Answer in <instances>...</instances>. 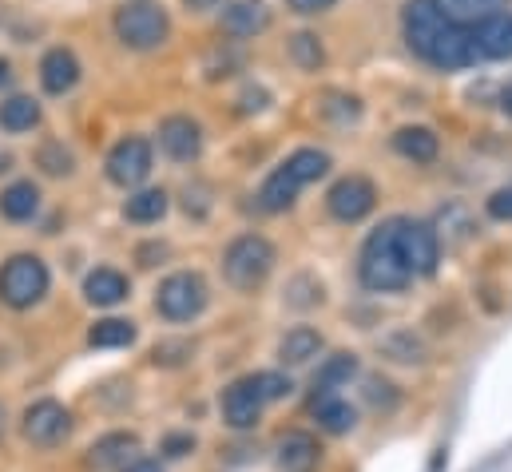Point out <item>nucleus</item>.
I'll use <instances>...</instances> for the list:
<instances>
[{
	"mask_svg": "<svg viewBox=\"0 0 512 472\" xmlns=\"http://www.w3.org/2000/svg\"><path fill=\"white\" fill-rule=\"evenodd\" d=\"M318 354H322V334L310 330V326L290 330V334L282 338V346H278V357H282L286 365H306L310 357H318Z\"/></svg>",
	"mask_w": 512,
	"mask_h": 472,
	"instance_id": "nucleus-23",
	"label": "nucleus"
},
{
	"mask_svg": "<svg viewBox=\"0 0 512 472\" xmlns=\"http://www.w3.org/2000/svg\"><path fill=\"white\" fill-rule=\"evenodd\" d=\"M0 433H4V409H0Z\"/></svg>",
	"mask_w": 512,
	"mask_h": 472,
	"instance_id": "nucleus-41",
	"label": "nucleus"
},
{
	"mask_svg": "<svg viewBox=\"0 0 512 472\" xmlns=\"http://www.w3.org/2000/svg\"><path fill=\"white\" fill-rule=\"evenodd\" d=\"M167 12L159 8V4H147V0H135V4H124L120 12H116V32H120V40L128 44V48H139V52H147V48H159L163 40H167Z\"/></svg>",
	"mask_w": 512,
	"mask_h": 472,
	"instance_id": "nucleus-6",
	"label": "nucleus"
},
{
	"mask_svg": "<svg viewBox=\"0 0 512 472\" xmlns=\"http://www.w3.org/2000/svg\"><path fill=\"white\" fill-rule=\"evenodd\" d=\"M322 461V449L310 433H286L278 441V469L282 472H314Z\"/></svg>",
	"mask_w": 512,
	"mask_h": 472,
	"instance_id": "nucleus-15",
	"label": "nucleus"
},
{
	"mask_svg": "<svg viewBox=\"0 0 512 472\" xmlns=\"http://www.w3.org/2000/svg\"><path fill=\"white\" fill-rule=\"evenodd\" d=\"M24 437L40 449H52L60 445L68 433H72V413L60 405V401H36L24 409V421H20Z\"/></svg>",
	"mask_w": 512,
	"mask_h": 472,
	"instance_id": "nucleus-8",
	"label": "nucleus"
},
{
	"mask_svg": "<svg viewBox=\"0 0 512 472\" xmlns=\"http://www.w3.org/2000/svg\"><path fill=\"white\" fill-rule=\"evenodd\" d=\"M251 381H255V389H258V397H262V401H282V397L294 389V385H290V377H282V373H255Z\"/></svg>",
	"mask_w": 512,
	"mask_h": 472,
	"instance_id": "nucleus-31",
	"label": "nucleus"
},
{
	"mask_svg": "<svg viewBox=\"0 0 512 472\" xmlns=\"http://www.w3.org/2000/svg\"><path fill=\"white\" fill-rule=\"evenodd\" d=\"M155 306H159V314L167 322H191L207 306V282L199 274H191V270H179V274L163 278V286L155 294Z\"/></svg>",
	"mask_w": 512,
	"mask_h": 472,
	"instance_id": "nucleus-5",
	"label": "nucleus"
},
{
	"mask_svg": "<svg viewBox=\"0 0 512 472\" xmlns=\"http://www.w3.org/2000/svg\"><path fill=\"white\" fill-rule=\"evenodd\" d=\"M36 207H40V191H36V183H12V187L0 195V215L12 219V223L32 219Z\"/></svg>",
	"mask_w": 512,
	"mask_h": 472,
	"instance_id": "nucleus-24",
	"label": "nucleus"
},
{
	"mask_svg": "<svg viewBox=\"0 0 512 472\" xmlns=\"http://www.w3.org/2000/svg\"><path fill=\"white\" fill-rule=\"evenodd\" d=\"M40 80H44V92L64 96V92H72L76 80H80V60H76L68 48H52V52L40 60Z\"/></svg>",
	"mask_w": 512,
	"mask_h": 472,
	"instance_id": "nucleus-14",
	"label": "nucleus"
},
{
	"mask_svg": "<svg viewBox=\"0 0 512 472\" xmlns=\"http://www.w3.org/2000/svg\"><path fill=\"white\" fill-rule=\"evenodd\" d=\"M120 472H163V465H159V461H147V457H135L128 469H120Z\"/></svg>",
	"mask_w": 512,
	"mask_h": 472,
	"instance_id": "nucleus-37",
	"label": "nucleus"
},
{
	"mask_svg": "<svg viewBox=\"0 0 512 472\" xmlns=\"http://www.w3.org/2000/svg\"><path fill=\"white\" fill-rule=\"evenodd\" d=\"M151 175V143L139 139V135H128L112 147L108 155V179L120 183V187H135Z\"/></svg>",
	"mask_w": 512,
	"mask_h": 472,
	"instance_id": "nucleus-9",
	"label": "nucleus"
},
{
	"mask_svg": "<svg viewBox=\"0 0 512 472\" xmlns=\"http://www.w3.org/2000/svg\"><path fill=\"white\" fill-rule=\"evenodd\" d=\"M84 294H88V302H92V306H120V302L128 298V278H124L120 270L100 266V270H92V274H88Z\"/></svg>",
	"mask_w": 512,
	"mask_h": 472,
	"instance_id": "nucleus-19",
	"label": "nucleus"
},
{
	"mask_svg": "<svg viewBox=\"0 0 512 472\" xmlns=\"http://www.w3.org/2000/svg\"><path fill=\"white\" fill-rule=\"evenodd\" d=\"M8 80H12V64H8V60H0V88H4Z\"/></svg>",
	"mask_w": 512,
	"mask_h": 472,
	"instance_id": "nucleus-38",
	"label": "nucleus"
},
{
	"mask_svg": "<svg viewBox=\"0 0 512 472\" xmlns=\"http://www.w3.org/2000/svg\"><path fill=\"white\" fill-rule=\"evenodd\" d=\"M286 4H290L294 12H306V16H310V12H326V8H334L338 0H286Z\"/></svg>",
	"mask_w": 512,
	"mask_h": 472,
	"instance_id": "nucleus-36",
	"label": "nucleus"
},
{
	"mask_svg": "<svg viewBox=\"0 0 512 472\" xmlns=\"http://www.w3.org/2000/svg\"><path fill=\"white\" fill-rule=\"evenodd\" d=\"M401 254L413 270V278H425L437 270L441 262V242L433 235V227L425 223H413V219H401Z\"/></svg>",
	"mask_w": 512,
	"mask_h": 472,
	"instance_id": "nucleus-10",
	"label": "nucleus"
},
{
	"mask_svg": "<svg viewBox=\"0 0 512 472\" xmlns=\"http://www.w3.org/2000/svg\"><path fill=\"white\" fill-rule=\"evenodd\" d=\"M489 215H493V219H501V223H512V187L497 191V195L489 199Z\"/></svg>",
	"mask_w": 512,
	"mask_h": 472,
	"instance_id": "nucleus-34",
	"label": "nucleus"
},
{
	"mask_svg": "<svg viewBox=\"0 0 512 472\" xmlns=\"http://www.w3.org/2000/svg\"><path fill=\"white\" fill-rule=\"evenodd\" d=\"M298 191H302V183L290 175V167L282 163V167H274L270 175H266V183H262V191H258V203H262V211H286L294 199H298Z\"/></svg>",
	"mask_w": 512,
	"mask_h": 472,
	"instance_id": "nucleus-18",
	"label": "nucleus"
},
{
	"mask_svg": "<svg viewBox=\"0 0 512 472\" xmlns=\"http://www.w3.org/2000/svg\"><path fill=\"white\" fill-rule=\"evenodd\" d=\"M366 397H370V405H374V409H385V413L397 405V397H393V385H389V381H378V377L366 385Z\"/></svg>",
	"mask_w": 512,
	"mask_h": 472,
	"instance_id": "nucleus-33",
	"label": "nucleus"
},
{
	"mask_svg": "<svg viewBox=\"0 0 512 472\" xmlns=\"http://www.w3.org/2000/svg\"><path fill=\"white\" fill-rule=\"evenodd\" d=\"M393 147H397L405 159H413V163H433L437 151H441V143H437V135H433L429 127H401V131L393 135Z\"/></svg>",
	"mask_w": 512,
	"mask_h": 472,
	"instance_id": "nucleus-22",
	"label": "nucleus"
},
{
	"mask_svg": "<svg viewBox=\"0 0 512 472\" xmlns=\"http://www.w3.org/2000/svg\"><path fill=\"white\" fill-rule=\"evenodd\" d=\"M358 373V361L354 354H334L322 369H318V389H330L334 393V385H342V381H350Z\"/></svg>",
	"mask_w": 512,
	"mask_h": 472,
	"instance_id": "nucleus-29",
	"label": "nucleus"
},
{
	"mask_svg": "<svg viewBox=\"0 0 512 472\" xmlns=\"http://www.w3.org/2000/svg\"><path fill=\"white\" fill-rule=\"evenodd\" d=\"M262 397H258L255 381L251 377H243V381H235L227 393H223V421L231 425V429H255L258 417H262Z\"/></svg>",
	"mask_w": 512,
	"mask_h": 472,
	"instance_id": "nucleus-12",
	"label": "nucleus"
},
{
	"mask_svg": "<svg viewBox=\"0 0 512 472\" xmlns=\"http://www.w3.org/2000/svg\"><path fill=\"white\" fill-rule=\"evenodd\" d=\"M48 294V266L36 254H12L0 270V302L12 310H28Z\"/></svg>",
	"mask_w": 512,
	"mask_h": 472,
	"instance_id": "nucleus-4",
	"label": "nucleus"
},
{
	"mask_svg": "<svg viewBox=\"0 0 512 472\" xmlns=\"http://www.w3.org/2000/svg\"><path fill=\"white\" fill-rule=\"evenodd\" d=\"M501 108H505V112L512 116V84L505 88V92H501Z\"/></svg>",
	"mask_w": 512,
	"mask_h": 472,
	"instance_id": "nucleus-40",
	"label": "nucleus"
},
{
	"mask_svg": "<svg viewBox=\"0 0 512 472\" xmlns=\"http://www.w3.org/2000/svg\"><path fill=\"white\" fill-rule=\"evenodd\" d=\"M358 274L370 290H405L413 282V270L401 254V219H389L362 246Z\"/></svg>",
	"mask_w": 512,
	"mask_h": 472,
	"instance_id": "nucleus-2",
	"label": "nucleus"
},
{
	"mask_svg": "<svg viewBox=\"0 0 512 472\" xmlns=\"http://www.w3.org/2000/svg\"><path fill=\"white\" fill-rule=\"evenodd\" d=\"M326 203H330V215H334V219L358 223V219H366V215L378 207V187H374L366 175H346V179H338V183L330 187Z\"/></svg>",
	"mask_w": 512,
	"mask_h": 472,
	"instance_id": "nucleus-7",
	"label": "nucleus"
},
{
	"mask_svg": "<svg viewBox=\"0 0 512 472\" xmlns=\"http://www.w3.org/2000/svg\"><path fill=\"white\" fill-rule=\"evenodd\" d=\"M433 4H437V12H441L449 24L469 28V32L509 8V0H433Z\"/></svg>",
	"mask_w": 512,
	"mask_h": 472,
	"instance_id": "nucleus-13",
	"label": "nucleus"
},
{
	"mask_svg": "<svg viewBox=\"0 0 512 472\" xmlns=\"http://www.w3.org/2000/svg\"><path fill=\"white\" fill-rule=\"evenodd\" d=\"M314 417H318V425H322L326 433H350L354 421H358L354 405L342 401V397H334L330 389H322V393L314 397Z\"/></svg>",
	"mask_w": 512,
	"mask_h": 472,
	"instance_id": "nucleus-20",
	"label": "nucleus"
},
{
	"mask_svg": "<svg viewBox=\"0 0 512 472\" xmlns=\"http://www.w3.org/2000/svg\"><path fill=\"white\" fill-rule=\"evenodd\" d=\"M286 167H290V175L306 187V183H314V179H322V175L330 171V155L318 151V147H302V151H294V155L286 159Z\"/></svg>",
	"mask_w": 512,
	"mask_h": 472,
	"instance_id": "nucleus-26",
	"label": "nucleus"
},
{
	"mask_svg": "<svg viewBox=\"0 0 512 472\" xmlns=\"http://www.w3.org/2000/svg\"><path fill=\"white\" fill-rule=\"evenodd\" d=\"M40 167H44L48 175H68V171H72V155H68L64 147L52 143V147L40 151Z\"/></svg>",
	"mask_w": 512,
	"mask_h": 472,
	"instance_id": "nucleus-32",
	"label": "nucleus"
},
{
	"mask_svg": "<svg viewBox=\"0 0 512 472\" xmlns=\"http://www.w3.org/2000/svg\"><path fill=\"white\" fill-rule=\"evenodd\" d=\"M159 147L179 159V163H191L199 151H203V131L191 116H171L159 123Z\"/></svg>",
	"mask_w": 512,
	"mask_h": 472,
	"instance_id": "nucleus-11",
	"label": "nucleus"
},
{
	"mask_svg": "<svg viewBox=\"0 0 512 472\" xmlns=\"http://www.w3.org/2000/svg\"><path fill=\"white\" fill-rule=\"evenodd\" d=\"M139 453V441L135 433H108L92 445V465L96 469H128Z\"/></svg>",
	"mask_w": 512,
	"mask_h": 472,
	"instance_id": "nucleus-17",
	"label": "nucleus"
},
{
	"mask_svg": "<svg viewBox=\"0 0 512 472\" xmlns=\"http://www.w3.org/2000/svg\"><path fill=\"white\" fill-rule=\"evenodd\" d=\"M270 270H274V246L262 235L235 238L223 254V274L235 290H258Z\"/></svg>",
	"mask_w": 512,
	"mask_h": 472,
	"instance_id": "nucleus-3",
	"label": "nucleus"
},
{
	"mask_svg": "<svg viewBox=\"0 0 512 472\" xmlns=\"http://www.w3.org/2000/svg\"><path fill=\"white\" fill-rule=\"evenodd\" d=\"M40 123V104L32 96H12L0 104V127L4 131H32Z\"/></svg>",
	"mask_w": 512,
	"mask_h": 472,
	"instance_id": "nucleus-25",
	"label": "nucleus"
},
{
	"mask_svg": "<svg viewBox=\"0 0 512 472\" xmlns=\"http://www.w3.org/2000/svg\"><path fill=\"white\" fill-rule=\"evenodd\" d=\"M215 4H223V0H187V8H199V12L203 8H215Z\"/></svg>",
	"mask_w": 512,
	"mask_h": 472,
	"instance_id": "nucleus-39",
	"label": "nucleus"
},
{
	"mask_svg": "<svg viewBox=\"0 0 512 472\" xmlns=\"http://www.w3.org/2000/svg\"><path fill=\"white\" fill-rule=\"evenodd\" d=\"M290 56H294L302 68H318V64H322V44H318V36L298 32V36L290 40Z\"/></svg>",
	"mask_w": 512,
	"mask_h": 472,
	"instance_id": "nucleus-30",
	"label": "nucleus"
},
{
	"mask_svg": "<svg viewBox=\"0 0 512 472\" xmlns=\"http://www.w3.org/2000/svg\"><path fill=\"white\" fill-rule=\"evenodd\" d=\"M473 40H477V52L481 60H509L512 56V16L501 12L485 24L473 28Z\"/></svg>",
	"mask_w": 512,
	"mask_h": 472,
	"instance_id": "nucleus-16",
	"label": "nucleus"
},
{
	"mask_svg": "<svg viewBox=\"0 0 512 472\" xmlns=\"http://www.w3.org/2000/svg\"><path fill=\"white\" fill-rule=\"evenodd\" d=\"M401 28H405L409 48H413L425 64H433V68L453 72V68H469V64L481 60L473 32L449 24V20L437 12L433 0H409V4H405V16H401Z\"/></svg>",
	"mask_w": 512,
	"mask_h": 472,
	"instance_id": "nucleus-1",
	"label": "nucleus"
},
{
	"mask_svg": "<svg viewBox=\"0 0 512 472\" xmlns=\"http://www.w3.org/2000/svg\"><path fill=\"white\" fill-rule=\"evenodd\" d=\"M124 215H128L131 223H159V219L167 215V191L151 187V191L131 195L128 207H124Z\"/></svg>",
	"mask_w": 512,
	"mask_h": 472,
	"instance_id": "nucleus-27",
	"label": "nucleus"
},
{
	"mask_svg": "<svg viewBox=\"0 0 512 472\" xmlns=\"http://www.w3.org/2000/svg\"><path fill=\"white\" fill-rule=\"evenodd\" d=\"M88 342H92L96 350H120V346H131V342H135V326L124 322V318H104V322L92 326Z\"/></svg>",
	"mask_w": 512,
	"mask_h": 472,
	"instance_id": "nucleus-28",
	"label": "nucleus"
},
{
	"mask_svg": "<svg viewBox=\"0 0 512 472\" xmlns=\"http://www.w3.org/2000/svg\"><path fill=\"white\" fill-rule=\"evenodd\" d=\"M266 24H270V12H266L262 0H239V4H231V8L223 12V28H227L231 36H255Z\"/></svg>",
	"mask_w": 512,
	"mask_h": 472,
	"instance_id": "nucleus-21",
	"label": "nucleus"
},
{
	"mask_svg": "<svg viewBox=\"0 0 512 472\" xmlns=\"http://www.w3.org/2000/svg\"><path fill=\"white\" fill-rule=\"evenodd\" d=\"M191 449H195V437H167L163 441V453L167 457H187Z\"/></svg>",
	"mask_w": 512,
	"mask_h": 472,
	"instance_id": "nucleus-35",
	"label": "nucleus"
}]
</instances>
